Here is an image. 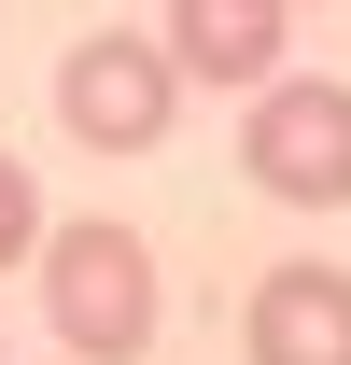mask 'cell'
Returning a JSON list of instances; mask_svg holds the SVG:
<instances>
[{
    "label": "cell",
    "instance_id": "6da1fadb",
    "mask_svg": "<svg viewBox=\"0 0 351 365\" xmlns=\"http://www.w3.org/2000/svg\"><path fill=\"white\" fill-rule=\"evenodd\" d=\"M43 309L56 337H71V365H141L155 351V239L113 225V211H85V225H56L43 239Z\"/></svg>",
    "mask_w": 351,
    "mask_h": 365
},
{
    "label": "cell",
    "instance_id": "7a4b0ae2",
    "mask_svg": "<svg viewBox=\"0 0 351 365\" xmlns=\"http://www.w3.org/2000/svg\"><path fill=\"white\" fill-rule=\"evenodd\" d=\"M239 182L281 211H351V85L337 71H281L239 98Z\"/></svg>",
    "mask_w": 351,
    "mask_h": 365
},
{
    "label": "cell",
    "instance_id": "3957f363",
    "mask_svg": "<svg viewBox=\"0 0 351 365\" xmlns=\"http://www.w3.org/2000/svg\"><path fill=\"white\" fill-rule=\"evenodd\" d=\"M169 113H183L169 29H85V43L56 56V127L85 140V155H155Z\"/></svg>",
    "mask_w": 351,
    "mask_h": 365
},
{
    "label": "cell",
    "instance_id": "277c9868",
    "mask_svg": "<svg viewBox=\"0 0 351 365\" xmlns=\"http://www.w3.org/2000/svg\"><path fill=\"white\" fill-rule=\"evenodd\" d=\"M239 365H351V267H323V253L267 267L239 309Z\"/></svg>",
    "mask_w": 351,
    "mask_h": 365
},
{
    "label": "cell",
    "instance_id": "5b68a950",
    "mask_svg": "<svg viewBox=\"0 0 351 365\" xmlns=\"http://www.w3.org/2000/svg\"><path fill=\"white\" fill-rule=\"evenodd\" d=\"M281 43H295V0H169V56L183 85H281Z\"/></svg>",
    "mask_w": 351,
    "mask_h": 365
},
{
    "label": "cell",
    "instance_id": "8992f818",
    "mask_svg": "<svg viewBox=\"0 0 351 365\" xmlns=\"http://www.w3.org/2000/svg\"><path fill=\"white\" fill-rule=\"evenodd\" d=\"M43 182H29V169H14V155H0V267H14V253H43Z\"/></svg>",
    "mask_w": 351,
    "mask_h": 365
}]
</instances>
